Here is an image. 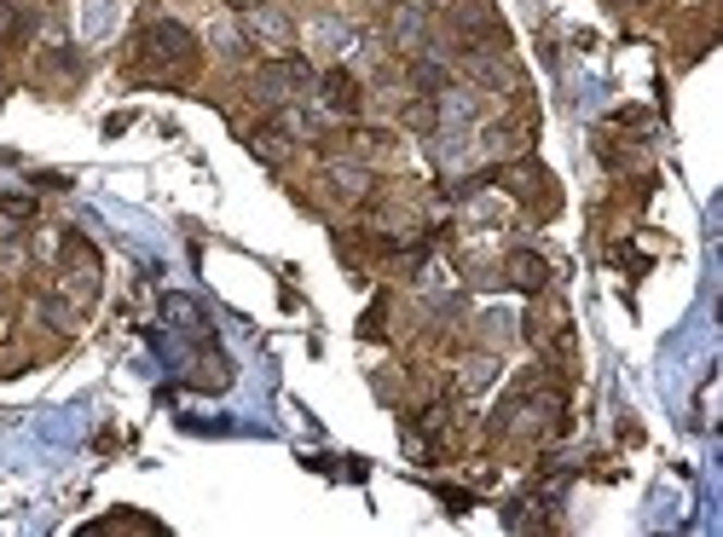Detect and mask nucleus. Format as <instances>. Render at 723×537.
Returning <instances> with one entry per match:
<instances>
[{"mask_svg":"<svg viewBox=\"0 0 723 537\" xmlns=\"http://www.w3.org/2000/svg\"><path fill=\"white\" fill-rule=\"evenodd\" d=\"M324 104H330V110H347V116H354V110H359V82H354V76H342V70H336V76H324Z\"/></svg>","mask_w":723,"mask_h":537,"instance_id":"obj_3","label":"nucleus"},{"mask_svg":"<svg viewBox=\"0 0 723 537\" xmlns=\"http://www.w3.org/2000/svg\"><path fill=\"white\" fill-rule=\"evenodd\" d=\"M510 272H515V284H522V289H544V261H532V254H515Z\"/></svg>","mask_w":723,"mask_h":537,"instance_id":"obj_4","label":"nucleus"},{"mask_svg":"<svg viewBox=\"0 0 723 537\" xmlns=\"http://www.w3.org/2000/svg\"><path fill=\"white\" fill-rule=\"evenodd\" d=\"M29 29V17L12 7V0H0V35H24Z\"/></svg>","mask_w":723,"mask_h":537,"instance_id":"obj_5","label":"nucleus"},{"mask_svg":"<svg viewBox=\"0 0 723 537\" xmlns=\"http://www.w3.org/2000/svg\"><path fill=\"white\" fill-rule=\"evenodd\" d=\"M139 47L157 52V59H169V64H185V59H192V35H185L180 24H151V29L139 35Z\"/></svg>","mask_w":723,"mask_h":537,"instance_id":"obj_2","label":"nucleus"},{"mask_svg":"<svg viewBox=\"0 0 723 537\" xmlns=\"http://www.w3.org/2000/svg\"><path fill=\"white\" fill-rule=\"evenodd\" d=\"M313 76H307V64H295V59H284V64H267L261 76H255V87L267 92V99L278 104V99H290V92H302Z\"/></svg>","mask_w":723,"mask_h":537,"instance_id":"obj_1","label":"nucleus"}]
</instances>
